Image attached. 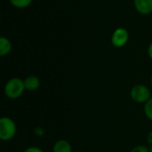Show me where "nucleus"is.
I'll return each mask as SVG.
<instances>
[{
	"instance_id": "13",
	"label": "nucleus",
	"mask_w": 152,
	"mask_h": 152,
	"mask_svg": "<svg viewBox=\"0 0 152 152\" xmlns=\"http://www.w3.org/2000/svg\"><path fill=\"white\" fill-rule=\"evenodd\" d=\"M23 152H44L40 148L38 147H35V146H31L27 148Z\"/></svg>"
},
{
	"instance_id": "1",
	"label": "nucleus",
	"mask_w": 152,
	"mask_h": 152,
	"mask_svg": "<svg viewBox=\"0 0 152 152\" xmlns=\"http://www.w3.org/2000/svg\"><path fill=\"white\" fill-rule=\"evenodd\" d=\"M24 80L19 77H12L9 79L4 86V94L7 98L15 100L20 98L25 91Z\"/></svg>"
},
{
	"instance_id": "5",
	"label": "nucleus",
	"mask_w": 152,
	"mask_h": 152,
	"mask_svg": "<svg viewBox=\"0 0 152 152\" xmlns=\"http://www.w3.org/2000/svg\"><path fill=\"white\" fill-rule=\"evenodd\" d=\"M134 4L136 11L142 15L152 12V0H134Z\"/></svg>"
},
{
	"instance_id": "2",
	"label": "nucleus",
	"mask_w": 152,
	"mask_h": 152,
	"mask_svg": "<svg viewBox=\"0 0 152 152\" xmlns=\"http://www.w3.org/2000/svg\"><path fill=\"white\" fill-rule=\"evenodd\" d=\"M17 132V127L15 122L8 118L3 117L0 119V139L4 142L12 140Z\"/></svg>"
},
{
	"instance_id": "3",
	"label": "nucleus",
	"mask_w": 152,
	"mask_h": 152,
	"mask_svg": "<svg viewBox=\"0 0 152 152\" xmlns=\"http://www.w3.org/2000/svg\"><path fill=\"white\" fill-rule=\"evenodd\" d=\"M130 96L134 102L142 104L146 103L151 98V94L150 89L144 85H136L132 87L130 91Z\"/></svg>"
},
{
	"instance_id": "15",
	"label": "nucleus",
	"mask_w": 152,
	"mask_h": 152,
	"mask_svg": "<svg viewBox=\"0 0 152 152\" xmlns=\"http://www.w3.org/2000/svg\"><path fill=\"white\" fill-rule=\"evenodd\" d=\"M148 55L152 60V42L150 44V45L148 47Z\"/></svg>"
},
{
	"instance_id": "18",
	"label": "nucleus",
	"mask_w": 152,
	"mask_h": 152,
	"mask_svg": "<svg viewBox=\"0 0 152 152\" xmlns=\"http://www.w3.org/2000/svg\"><path fill=\"white\" fill-rule=\"evenodd\" d=\"M76 152H84V151H76Z\"/></svg>"
},
{
	"instance_id": "9",
	"label": "nucleus",
	"mask_w": 152,
	"mask_h": 152,
	"mask_svg": "<svg viewBox=\"0 0 152 152\" xmlns=\"http://www.w3.org/2000/svg\"><path fill=\"white\" fill-rule=\"evenodd\" d=\"M32 1L33 0H10V3L15 8L23 9L28 7L31 4Z\"/></svg>"
},
{
	"instance_id": "14",
	"label": "nucleus",
	"mask_w": 152,
	"mask_h": 152,
	"mask_svg": "<svg viewBox=\"0 0 152 152\" xmlns=\"http://www.w3.org/2000/svg\"><path fill=\"white\" fill-rule=\"evenodd\" d=\"M147 142L152 146V131L151 132H150L149 134H148V135H147Z\"/></svg>"
},
{
	"instance_id": "17",
	"label": "nucleus",
	"mask_w": 152,
	"mask_h": 152,
	"mask_svg": "<svg viewBox=\"0 0 152 152\" xmlns=\"http://www.w3.org/2000/svg\"><path fill=\"white\" fill-rule=\"evenodd\" d=\"M151 86H152V76H151Z\"/></svg>"
},
{
	"instance_id": "12",
	"label": "nucleus",
	"mask_w": 152,
	"mask_h": 152,
	"mask_svg": "<svg viewBox=\"0 0 152 152\" xmlns=\"http://www.w3.org/2000/svg\"><path fill=\"white\" fill-rule=\"evenodd\" d=\"M34 134L38 137H42L45 135V130L41 127H36L34 129Z\"/></svg>"
},
{
	"instance_id": "4",
	"label": "nucleus",
	"mask_w": 152,
	"mask_h": 152,
	"mask_svg": "<svg viewBox=\"0 0 152 152\" xmlns=\"http://www.w3.org/2000/svg\"><path fill=\"white\" fill-rule=\"evenodd\" d=\"M129 39V33L125 28H118L111 36V44L117 48L124 47Z\"/></svg>"
},
{
	"instance_id": "6",
	"label": "nucleus",
	"mask_w": 152,
	"mask_h": 152,
	"mask_svg": "<svg viewBox=\"0 0 152 152\" xmlns=\"http://www.w3.org/2000/svg\"><path fill=\"white\" fill-rule=\"evenodd\" d=\"M24 85H25V89L27 91L34 92L37 90L40 86V79L36 77V76H28L24 79Z\"/></svg>"
},
{
	"instance_id": "16",
	"label": "nucleus",
	"mask_w": 152,
	"mask_h": 152,
	"mask_svg": "<svg viewBox=\"0 0 152 152\" xmlns=\"http://www.w3.org/2000/svg\"><path fill=\"white\" fill-rule=\"evenodd\" d=\"M150 152H152V146L151 147V149H150Z\"/></svg>"
},
{
	"instance_id": "8",
	"label": "nucleus",
	"mask_w": 152,
	"mask_h": 152,
	"mask_svg": "<svg viewBox=\"0 0 152 152\" xmlns=\"http://www.w3.org/2000/svg\"><path fill=\"white\" fill-rule=\"evenodd\" d=\"M12 42L4 37H0V55L1 56H5L10 53L12 51Z\"/></svg>"
},
{
	"instance_id": "7",
	"label": "nucleus",
	"mask_w": 152,
	"mask_h": 152,
	"mask_svg": "<svg viewBox=\"0 0 152 152\" xmlns=\"http://www.w3.org/2000/svg\"><path fill=\"white\" fill-rule=\"evenodd\" d=\"M53 152H72V147L68 141L59 140L54 143Z\"/></svg>"
},
{
	"instance_id": "11",
	"label": "nucleus",
	"mask_w": 152,
	"mask_h": 152,
	"mask_svg": "<svg viewBox=\"0 0 152 152\" xmlns=\"http://www.w3.org/2000/svg\"><path fill=\"white\" fill-rule=\"evenodd\" d=\"M130 152H150V149L144 145H138L134 147Z\"/></svg>"
},
{
	"instance_id": "10",
	"label": "nucleus",
	"mask_w": 152,
	"mask_h": 152,
	"mask_svg": "<svg viewBox=\"0 0 152 152\" xmlns=\"http://www.w3.org/2000/svg\"><path fill=\"white\" fill-rule=\"evenodd\" d=\"M144 113L147 118L152 121V97L144 104Z\"/></svg>"
}]
</instances>
